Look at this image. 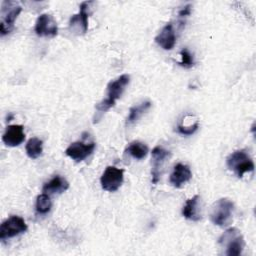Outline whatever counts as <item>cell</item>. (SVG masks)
I'll use <instances>...</instances> for the list:
<instances>
[{
	"mask_svg": "<svg viewBox=\"0 0 256 256\" xmlns=\"http://www.w3.org/2000/svg\"><path fill=\"white\" fill-rule=\"evenodd\" d=\"M2 140L9 147H16L22 144L25 140L24 127L22 125H10L3 134Z\"/></svg>",
	"mask_w": 256,
	"mask_h": 256,
	"instance_id": "5bb4252c",
	"label": "cell"
},
{
	"mask_svg": "<svg viewBox=\"0 0 256 256\" xmlns=\"http://www.w3.org/2000/svg\"><path fill=\"white\" fill-rule=\"evenodd\" d=\"M52 208V201L48 194L43 193L37 197L36 200V210L40 214L48 213Z\"/></svg>",
	"mask_w": 256,
	"mask_h": 256,
	"instance_id": "ffe728a7",
	"label": "cell"
},
{
	"mask_svg": "<svg viewBox=\"0 0 256 256\" xmlns=\"http://www.w3.org/2000/svg\"><path fill=\"white\" fill-rule=\"evenodd\" d=\"M125 152L137 160H142L147 156L149 149L144 143L139 141H134L130 143V145L126 148Z\"/></svg>",
	"mask_w": 256,
	"mask_h": 256,
	"instance_id": "ac0fdd59",
	"label": "cell"
},
{
	"mask_svg": "<svg viewBox=\"0 0 256 256\" xmlns=\"http://www.w3.org/2000/svg\"><path fill=\"white\" fill-rule=\"evenodd\" d=\"M28 227L25 220L19 216H11L0 226V239L2 241L16 237L27 231Z\"/></svg>",
	"mask_w": 256,
	"mask_h": 256,
	"instance_id": "5b68a950",
	"label": "cell"
},
{
	"mask_svg": "<svg viewBox=\"0 0 256 256\" xmlns=\"http://www.w3.org/2000/svg\"><path fill=\"white\" fill-rule=\"evenodd\" d=\"M180 56H181V62H179V65H181L184 68H191L194 66L195 62H194L193 56L188 49H183L180 52Z\"/></svg>",
	"mask_w": 256,
	"mask_h": 256,
	"instance_id": "44dd1931",
	"label": "cell"
},
{
	"mask_svg": "<svg viewBox=\"0 0 256 256\" xmlns=\"http://www.w3.org/2000/svg\"><path fill=\"white\" fill-rule=\"evenodd\" d=\"M227 167L239 178H242L245 173L253 172L255 169L252 158L245 150H238L229 155L227 158Z\"/></svg>",
	"mask_w": 256,
	"mask_h": 256,
	"instance_id": "277c9868",
	"label": "cell"
},
{
	"mask_svg": "<svg viewBox=\"0 0 256 256\" xmlns=\"http://www.w3.org/2000/svg\"><path fill=\"white\" fill-rule=\"evenodd\" d=\"M130 82V76L123 74L114 81H111L107 86V98L96 105V110L99 113H106L115 106L116 101L122 96L126 86Z\"/></svg>",
	"mask_w": 256,
	"mask_h": 256,
	"instance_id": "6da1fadb",
	"label": "cell"
},
{
	"mask_svg": "<svg viewBox=\"0 0 256 256\" xmlns=\"http://www.w3.org/2000/svg\"><path fill=\"white\" fill-rule=\"evenodd\" d=\"M124 170L114 166H108L101 176V186L107 192L117 191L123 183Z\"/></svg>",
	"mask_w": 256,
	"mask_h": 256,
	"instance_id": "52a82bcc",
	"label": "cell"
},
{
	"mask_svg": "<svg viewBox=\"0 0 256 256\" xmlns=\"http://www.w3.org/2000/svg\"><path fill=\"white\" fill-rule=\"evenodd\" d=\"M198 127H199V124H198L197 122H196L195 124H193V125H190V126H184V125L180 124V125L178 126V131H179V133L182 134V135L190 136V135L194 134V133L197 131Z\"/></svg>",
	"mask_w": 256,
	"mask_h": 256,
	"instance_id": "7402d4cb",
	"label": "cell"
},
{
	"mask_svg": "<svg viewBox=\"0 0 256 256\" xmlns=\"http://www.w3.org/2000/svg\"><path fill=\"white\" fill-rule=\"evenodd\" d=\"M219 244L226 248L225 254L228 256H239L242 254L245 247L244 237L241 231L237 228H230L226 230L219 238Z\"/></svg>",
	"mask_w": 256,
	"mask_h": 256,
	"instance_id": "3957f363",
	"label": "cell"
},
{
	"mask_svg": "<svg viewBox=\"0 0 256 256\" xmlns=\"http://www.w3.org/2000/svg\"><path fill=\"white\" fill-rule=\"evenodd\" d=\"M43 142L36 137L31 138L26 144V153L31 159H37L42 155Z\"/></svg>",
	"mask_w": 256,
	"mask_h": 256,
	"instance_id": "d6986e66",
	"label": "cell"
},
{
	"mask_svg": "<svg viewBox=\"0 0 256 256\" xmlns=\"http://www.w3.org/2000/svg\"><path fill=\"white\" fill-rule=\"evenodd\" d=\"M171 156V153L164 149L161 146H156L152 150V182L156 184L159 181L161 169L164 165V163L169 159Z\"/></svg>",
	"mask_w": 256,
	"mask_h": 256,
	"instance_id": "8fae6325",
	"label": "cell"
},
{
	"mask_svg": "<svg viewBox=\"0 0 256 256\" xmlns=\"http://www.w3.org/2000/svg\"><path fill=\"white\" fill-rule=\"evenodd\" d=\"M151 105H152V103L150 101H145L137 106L132 107L129 110V115L126 119V126H130V125H133L134 123H136L142 117V115L145 114L150 109Z\"/></svg>",
	"mask_w": 256,
	"mask_h": 256,
	"instance_id": "e0dca14e",
	"label": "cell"
},
{
	"mask_svg": "<svg viewBox=\"0 0 256 256\" xmlns=\"http://www.w3.org/2000/svg\"><path fill=\"white\" fill-rule=\"evenodd\" d=\"M35 32L40 37H55L58 34V26L53 16L40 15L35 24Z\"/></svg>",
	"mask_w": 256,
	"mask_h": 256,
	"instance_id": "9c48e42d",
	"label": "cell"
},
{
	"mask_svg": "<svg viewBox=\"0 0 256 256\" xmlns=\"http://www.w3.org/2000/svg\"><path fill=\"white\" fill-rule=\"evenodd\" d=\"M155 42L164 50H172L176 44V35L173 25L168 23L156 36Z\"/></svg>",
	"mask_w": 256,
	"mask_h": 256,
	"instance_id": "9a60e30c",
	"label": "cell"
},
{
	"mask_svg": "<svg viewBox=\"0 0 256 256\" xmlns=\"http://www.w3.org/2000/svg\"><path fill=\"white\" fill-rule=\"evenodd\" d=\"M182 215L191 221H200L202 219V202L199 195L188 199L183 207Z\"/></svg>",
	"mask_w": 256,
	"mask_h": 256,
	"instance_id": "4fadbf2b",
	"label": "cell"
},
{
	"mask_svg": "<svg viewBox=\"0 0 256 256\" xmlns=\"http://www.w3.org/2000/svg\"><path fill=\"white\" fill-rule=\"evenodd\" d=\"M8 7L2 5V21L0 23V33L2 36L9 34L14 29V23L22 11V7L15 2L6 1Z\"/></svg>",
	"mask_w": 256,
	"mask_h": 256,
	"instance_id": "ba28073f",
	"label": "cell"
},
{
	"mask_svg": "<svg viewBox=\"0 0 256 256\" xmlns=\"http://www.w3.org/2000/svg\"><path fill=\"white\" fill-rule=\"evenodd\" d=\"M192 178V172L189 166L184 165L182 163H178L173 172L170 175L169 181L170 184L175 188L183 187L187 182H189Z\"/></svg>",
	"mask_w": 256,
	"mask_h": 256,
	"instance_id": "7c38bea8",
	"label": "cell"
},
{
	"mask_svg": "<svg viewBox=\"0 0 256 256\" xmlns=\"http://www.w3.org/2000/svg\"><path fill=\"white\" fill-rule=\"evenodd\" d=\"M95 147L96 144L94 142L89 144H84L83 142H74L66 149L65 153L72 160L76 162H82L94 152Z\"/></svg>",
	"mask_w": 256,
	"mask_h": 256,
	"instance_id": "30bf717a",
	"label": "cell"
},
{
	"mask_svg": "<svg viewBox=\"0 0 256 256\" xmlns=\"http://www.w3.org/2000/svg\"><path fill=\"white\" fill-rule=\"evenodd\" d=\"M192 6L191 5H186L183 9H181L180 11H179V17H181V18H183V17H187V16H189L190 14H191V12H192Z\"/></svg>",
	"mask_w": 256,
	"mask_h": 256,
	"instance_id": "603a6c76",
	"label": "cell"
},
{
	"mask_svg": "<svg viewBox=\"0 0 256 256\" xmlns=\"http://www.w3.org/2000/svg\"><path fill=\"white\" fill-rule=\"evenodd\" d=\"M92 1L82 2L80 5V11L70 19V29L77 34H85L88 31L89 15L91 14Z\"/></svg>",
	"mask_w": 256,
	"mask_h": 256,
	"instance_id": "8992f818",
	"label": "cell"
},
{
	"mask_svg": "<svg viewBox=\"0 0 256 256\" xmlns=\"http://www.w3.org/2000/svg\"><path fill=\"white\" fill-rule=\"evenodd\" d=\"M234 203L227 198H222L212 205L210 210V220L217 226L226 227L232 223Z\"/></svg>",
	"mask_w": 256,
	"mask_h": 256,
	"instance_id": "7a4b0ae2",
	"label": "cell"
},
{
	"mask_svg": "<svg viewBox=\"0 0 256 256\" xmlns=\"http://www.w3.org/2000/svg\"><path fill=\"white\" fill-rule=\"evenodd\" d=\"M69 189L68 181L57 175L43 186L42 191L46 194H61Z\"/></svg>",
	"mask_w": 256,
	"mask_h": 256,
	"instance_id": "2e32d148",
	"label": "cell"
}]
</instances>
